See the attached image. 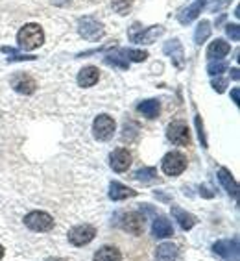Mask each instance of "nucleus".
<instances>
[{"instance_id": "nucleus-1", "label": "nucleus", "mask_w": 240, "mask_h": 261, "mask_svg": "<svg viewBox=\"0 0 240 261\" xmlns=\"http://www.w3.org/2000/svg\"><path fill=\"white\" fill-rule=\"evenodd\" d=\"M17 43L22 50H35L45 43V32L39 24H26L17 34Z\"/></svg>"}, {"instance_id": "nucleus-2", "label": "nucleus", "mask_w": 240, "mask_h": 261, "mask_svg": "<svg viewBox=\"0 0 240 261\" xmlns=\"http://www.w3.org/2000/svg\"><path fill=\"white\" fill-rule=\"evenodd\" d=\"M165 34V28L163 26H150V28H140L139 22H135V24L130 28V39L133 41V43H140V45H152L157 37H161V35Z\"/></svg>"}, {"instance_id": "nucleus-3", "label": "nucleus", "mask_w": 240, "mask_h": 261, "mask_svg": "<svg viewBox=\"0 0 240 261\" xmlns=\"http://www.w3.org/2000/svg\"><path fill=\"white\" fill-rule=\"evenodd\" d=\"M78 32L87 41H100L104 37V26L95 17H83L78 20Z\"/></svg>"}, {"instance_id": "nucleus-4", "label": "nucleus", "mask_w": 240, "mask_h": 261, "mask_svg": "<svg viewBox=\"0 0 240 261\" xmlns=\"http://www.w3.org/2000/svg\"><path fill=\"white\" fill-rule=\"evenodd\" d=\"M161 167H163V172L166 176H179L187 169V158L181 152H168L163 158Z\"/></svg>"}, {"instance_id": "nucleus-5", "label": "nucleus", "mask_w": 240, "mask_h": 261, "mask_svg": "<svg viewBox=\"0 0 240 261\" xmlns=\"http://www.w3.org/2000/svg\"><path fill=\"white\" fill-rule=\"evenodd\" d=\"M24 224L34 231H48L54 228V219L46 211H32L24 217Z\"/></svg>"}, {"instance_id": "nucleus-6", "label": "nucleus", "mask_w": 240, "mask_h": 261, "mask_svg": "<svg viewBox=\"0 0 240 261\" xmlns=\"http://www.w3.org/2000/svg\"><path fill=\"white\" fill-rule=\"evenodd\" d=\"M93 134L98 141H109L115 134V121H113V117L105 115H98L93 122Z\"/></svg>"}, {"instance_id": "nucleus-7", "label": "nucleus", "mask_w": 240, "mask_h": 261, "mask_svg": "<svg viewBox=\"0 0 240 261\" xmlns=\"http://www.w3.org/2000/svg\"><path fill=\"white\" fill-rule=\"evenodd\" d=\"M96 236V228L91 226V224H80V226H74L69 231V241L74 246H83L89 245Z\"/></svg>"}, {"instance_id": "nucleus-8", "label": "nucleus", "mask_w": 240, "mask_h": 261, "mask_svg": "<svg viewBox=\"0 0 240 261\" xmlns=\"http://www.w3.org/2000/svg\"><path fill=\"white\" fill-rule=\"evenodd\" d=\"M213 250L225 261H238L240 259V250H238V241L236 239H222V241L215 243Z\"/></svg>"}, {"instance_id": "nucleus-9", "label": "nucleus", "mask_w": 240, "mask_h": 261, "mask_svg": "<svg viewBox=\"0 0 240 261\" xmlns=\"http://www.w3.org/2000/svg\"><path fill=\"white\" fill-rule=\"evenodd\" d=\"M166 137L177 146H185L190 143L189 128H187L185 122H172V124L166 128Z\"/></svg>"}, {"instance_id": "nucleus-10", "label": "nucleus", "mask_w": 240, "mask_h": 261, "mask_svg": "<svg viewBox=\"0 0 240 261\" xmlns=\"http://www.w3.org/2000/svg\"><path fill=\"white\" fill-rule=\"evenodd\" d=\"M11 87L20 93V95H32L37 89V82L32 78L30 74H24V72H19L11 78Z\"/></svg>"}, {"instance_id": "nucleus-11", "label": "nucleus", "mask_w": 240, "mask_h": 261, "mask_svg": "<svg viewBox=\"0 0 240 261\" xmlns=\"http://www.w3.org/2000/svg\"><path fill=\"white\" fill-rule=\"evenodd\" d=\"M163 52L166 56H170L172 63L177 69H183V65H185V52H183V45L179 43V39H170L168 43H165Z\"/></svg>"}, {"instance_id": "nucleus-12", "label": "nucleus", "mask_w": 240, "mask_h": 261, "mask_svg": "<svg viewBox=\"0 0 240 261\" xmlns=\"http://www.w3.org/2000/svg\"><path fill=\"white\" fill-rule=\"evenodd\" d=\"M122 228L126 231H130L133 236H140L144 230V217L140 215L139 211H131L122 217Z\"/></svg>"}, {"instance_id": "nucleus-13", "label": "nucleus", "mask_w": 240, "mask_h": 261, "mask_svg": "<svg viewBox=\"0 0 240 261\" xmlns=\"http://www.w3.org/2000/svg\"><path fill=\"white\" fill-rule=\"evenodd\" d=\"M109 163L115 172H126L131 167V154L126 148H116L109 156Z\"/></svg>"}, {"instance_id": "nucleus-14", "label": "nucleus", "mask_w": 240, "mask_h": 261, "mask_svg": "<svg viewBox=\"0 0 240 261\" xmlns=\"http://www.w3.org/2000/svg\"><path fill=\"white\" fill-rule=\"evenodd\" d=\"M98 80H100V70L93 65L83 67L78 74V86L80 87H93Z\"/></svg>"}, {"instance_id": "nucleus-15", "label": "nucleus", "mask_w": 240, "mask_h": 261, "mask_svg": "<svg viewBox=\"0 0 240 261\" xmlns=\"http://www.w3.org/2000/svg\"><path fill=\"white\" fill-rule=\"evenodd\" d=\"M201 10H203V0H196V2H192L189 8L181 10V13L177 15V20H179L181 24H189V22H192L196 17L200 15Z\"/></svg>"}, {"instance_id": "nucleus-16", "label": "nucleus", "mask_w": 240, "mask_h": 261, "mask_svg": "<svg viewBox=\"0 0 240 261\" xmlns=\"http://www.w3.org/2000/svg\"><path fill=\"white\" fill-rule=\"evenodd\" d=\"M231 50L229 43H225L224 39H216L213 41L209 45V48H207V58H209L211 61L213 60H222L224 56H227Z\"/></svg>"}, {"instance_id": "nucleus-17", "label": "nucleus", "mask_w": 240, "mask_h": 261, "mask_svg": "<svg viewBox=\"0 0 240 261\" xmlns=\"http://www.w3.org/2000/svg\"><path fill=\"white\" fill-rule=\"evenodd\" d=\"M152 231H154V236L159 237V239H165V237L174 236V228H172L170 221H168L166 217H157V219L154 221Z\"/></svg>"}, {"instance_id": "nucleus-18", "label": "nucleus", "mask_w": 240, "mask_h": 261, "mask_svg": "<svg viewBox=\"0 0 240 261\" xmlns=\"http://www.w3.org/2000/svg\"><path fill=\"white\" fill-rule=\"evenodd\" d=\"M131 196H137V191L122 186V184H118V181H111V186H109L111 200H126V198H131Z\"/></svg>"}, {"instance_id": "nucleus-19", "label": "nucleus", "mask_w": 240, "mask_h": 261, "mask_svg": "<svg viewBox=\"0 0 240 261\" xmlns=\"http://www.w3.org/2000/svg\"><path fill=\"white\" fill-rule=\"evenodd\" d=\"M172 217L177 221V224H179L183 230H190V228L196 224V217L187 213L185 210H181V207H177V206H172Z\"/></svg>"}, {"instance_id": "nucleus-20", "label": "nucleus", "mask_w": 240, "mask_h": 261, "mask_svg": "<svg viewBox=\"0 0 240 261\" xmlns=\"http://www.w3.org/2000/svg\"><path fill=\"white\" fill-rule=\"evenodd\" d=\"M218 180H220V184L224 186V189L229 193L231 196L238 195V186H236L235 178L231 176V172L227 171V169H224V167H222L220 171H218Z\"/></svg>"}, {"instance_id": "nucleus-21", "label": "nucleus", "mask_w": 240, "mask_h": 261, "mask_svg": "<svg viewBox=\"0 0 240 261\" xmlns=\"http://www.w3.org/2000/svg\"><path fill=\"white\" fill-rule=\"evenodd\" d=\"M137 110H139V113H142V115H144L146 119H155V117L159 115L161 104H159V100H155V98H150V100L140 102V104L137 106Z\"/></svg>"}, {"instance_id": "nucleus-22", "label": "nucleus", "mask_w": 240, "mask_h": 261, "mask_svg": "<svg viewBox=\"0 0 240 261\" xmlns=\"http://www.w3.org/2000/svg\"><path fill=\"white\" fill-rule=\"evenodd\" d=\"M155 257H157V261H175V257H177V248H175V245H172V243H163V245L157 246Z\"/></svg>"}, {"instance_id": "nucleus-23", "label": "nucleus", "mask_w": 240, "mask_h": 261, "mask_svg": "<svg viewBox=\"0 0 240 261\" xmlns=\"http://www.w3.org/2000/svg\"><path fill=\"white\" fill-rule=\"evenodd\" d=\"M95 261H122V254L115 246H102L95 254Z\"/></svg>"}, {"instance_id": "nucleus-24", "label": "nucleus", "mask_w": 240, "mask_h": 261, "mask_svg": "<svg viewBox=\"0 0 240 261\" xmlns=\"http://www.w3.org/2000/svg\"><path fill=\"white\" fill-rule=\"evenodd\" d=\"M209 35H211V22H209V20H201L200 24H198V28H196V32H194L196 45L205 43V41L209 39Z\"/></svg>"}, {"instance_id": "nucleus-25", "label": "nucleus", "mask_w": 240, "mask_h": 261, "mask_svg": "<svg viewBox=\"0 0 240 261\" xmlns=\"http://www.w3.org/2000/svg\"><path fill=\"white\" fill-rule=\"evenodd\" d=\"M135 180L142 181V184H150V181L157 180V169H154V167H144V169H140V171L135 172Z\"/></svg>"}, {"instance_id": "nucleus-26", "label": "nucleus", "mask_w": 240, "mask_h": 261, "mask_svg": "<svg viewBox=\"0 0 240 261\" xmlns=\"http://www.w3.org/2000/svg\"><path fill=\"white\" fill-rule=\"evenodd\" d=\"M104 61L107 63V65L118 67V69H122V70H126L128 67H130V61L126 60V58H122L120 54H107L104 58Z\"/></svg>"}, {"instance_id": "nucleus-27", "label": "nucleus", "mask_w": 240, "mask_h": 261, "mask_svg": "<svg viewBox=\"0 0 240 261\" xmlns=\"http://www.w3.org/2000/svg\"><path fill=\"white\" fill-rule=\"evenodd\" d=\"M118 54L126 56V60L137 61V63H140V61H144L148 58L146 50H133V48H122V50H118Z\"/></svg>"}, {"instance_id": "nucleus-28", "label": "nucleus", "mask_w": 240, "mask_h": 261, "mask_svg": "<svg viewBox=\"0 0 240 261\" xmlns=\"http://www.w3.org/2000/svg\"><path fill=\"white\" fill-rule=\"evenodd\" d=\"M2 52L6 54H10L8 61H34L35 56H26V54H19L15 48H11V46H2Z\"/></svg>"}, {"instance_id": "nucleus-29", "label": "nucleus", "mask_w": 240, "mask_h": 261, "mask_svg": "<svg viewBox=\"0 0 240 261\" xmlns=\"http://www.w3.org/2000/svg\"><path fill=\"white\" fill-rule=\"evenodd\" d=\"M111 6H113V10H115L118 15H128V11H130L131 6H133V0H111Z\"/></svg>"}, {"instance_id": "nucleus-30", "label": "nucleus", "mask_w": 240, "mask_h": 261, "mask_svg": "<svg viewBox=\"0 0 240 261\" xmlns=\"http://www.w3.org/2000/svg\"><path fill=\"white\" fill-rule=\"evenodd\" d=\"M225 69H227V65H225L224 60H213L209 65H207V72H209V76H220Z\"/></svg>"}, {"instance_id": "nucleus-31", "label": "nucleus", "mask_w": 240, "mask_h": 261, "mask_svg": "<svg viewBox=\"0 0 240 261\" xmlns=\"http://www.w3.org/2000/svg\"><path fill=\"white\" fill-rule=\"evenodd\" d=\"M229 4H231V0H213V2L207 6V10H209L211 13H216V11L224 10L225 6H229Z\"/></svg>"}, {"instance_id": "nucleus-32", "label": "nucleus", "mask_w": 240, "mask_h": 261, "mask_svg": "<svg viewBox=\"0 0 240 261\" xmlns=\"http://www.w3.org/2000/svg\"><path fill=\"white\" fill-rule=\"evenodd\" d=\"M225 32H227V35H229L233 41L240 39V26L238 24H227L225 26Z\"/></svg>"}, {"instance_id": "nucleus-33", "label": "nucleus", "mask_w": 240, "mask_h": 261, "mask_svg": "<svg viewBox=\"0 0 240 261\" xmlns=\"http://www.w3.org/2000/svg\"><path fill=\"white\" fill-rule=\"evenodd\" d=\"M196 128H198V136H200V139H201V145H203V146H207V141H205V132H203V124H201L200 117H198V115H196Z\"/></svg>"}, {"instance_id": "nucleus-34", "label": "nucleus", "mask_w": 240, "mask_h": 261, "mask_svg": "<svg viewBox=\"0 0 240 261\" xmlns=\"http://www.w3.org/2000/svg\"><path fill=\"white\" fill-rule=\"evenodd\" d=\"M213 87H215L218 93H224L225 87H227V80H224V78H218V76H216V80H213Z\"/></svg>"}, {"instance_id": "nucleus-35", "label": "nucleus", "mask_w": 240, "mask_h": 261, "mask_svg": "<svg viewBox=\"0 0 240 261\" xmlns=\"http://www.w3.org/2000/svg\"><path fill=\"white\" fill-rule=\"evenodd\" d=\"M231 96H233V102L238 106L240 104V89H238V87H233V91H231Z\"/></svg>"}, {"instance_id": "nucleus-36", "label": "nucleus", "mask_w": 240, "mask_h": 261, "mask_svg": "<svg viewBox=\"0 0 240 261\" xmlns=\"http://www.w3.org/2000/svg\"><path fill=\"white\" fill-rule=\"evenodd\" d=\"M231 72H233V74H231L233 76V80H238V69H233Z\"/></svg>"}, {"instance_id": "nucleus-37", "label": "nucleus", "mask_w": 240, "mask_h": 261, "mask_svg": "<svg viewBox=\"0 0 240 261\" xmlns=\"http://www.w3.org/2000/svg\"><path fill=\"white\" fill-rule=\"evenodd\" d=\"M45 261H67V259H61V257H48V259Z\"/></svg>"}, {"instance_id": "nucleus-38", "label": "nucleus", "mask_w": 240, "mask_h": 261, "mask_svg": "<svg viewBox=\"0 0 240 261\" xmlns=\"http://www.w3.org/2000/svg\"><path fill=\"white\" fill-rule=\"evenodd\" d=\"M2 257H4V246L0 245V259H2Z\"/></svg>"}]
</instances>
